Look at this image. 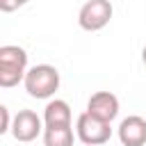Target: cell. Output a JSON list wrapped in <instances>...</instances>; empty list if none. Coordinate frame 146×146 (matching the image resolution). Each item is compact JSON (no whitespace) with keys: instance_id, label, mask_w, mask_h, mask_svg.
Returning a JSON list of instances; mask_svg holds the SVG:
<instances>
[{"instance_id":"cell-10","label":"cell","mask_w":146,"mask_h":146,"mask_svg":"<svg viewBox=\"0 0 146 146\" xmlns=\"http://www.w3.org/2000/svg\"><path fill=\"white\" fill-rule=\"evenodd\" d=\"M11 123H14V119H9V110L5 105H0V132L11 130Z\"/></svg>"},{"instance_id":"cell-2","label":"cell","mask_w":146,"mask_h":146,"mask_svg":"<svg viewBox=\"0 0 146 146\" xmlns=\"http://www.w3.org/2000/svg\"><path fill=\"white\" fill-rule=\"evenodd\" d=\"M23 84L32 98H39V100L50 98L59 89V71L50 64H36V66L27 68Z\"/></svg>"},{"instance_id":"cell-9","label":"cell","mask_w":146,"mask_h":146,"mask_svg":"<svg viewBox=\"0 0 146 146\" xmlns=\"http://www.w3.org/2000/svg\"><path fill=\"white\" fill-rule=\"evenodd\" d=\"M43 146H73V128L71 125H46Z\"/></svg>"},{"instance_id":"cell-8","label":"cell","mask_w":146,"mask_h":146,"mask_svg":"<svg viewBox=\"0 0 146 146\" xmlns=\"http://www.w3.org/2000/svg\"><path fill=\"white\" fill-rule=\"evenodd\" d=\"M43 123L46 125H71V107L66 100L55 98L43 110Z\"/></svg>"},{"instance_id":"cell-4","label":"cell","mask_w":146,"mask_h":146,"mask_svg":"<svg viewBox=\"0 0 146 146\" xmlns=\"http://www.w3.org/2000/svg\"><path fill=\"white\" fill-rule=\"evenodd\" d=\"M112 2L110 0H87L78 14V23L87 32H98L112 21Z\"/></svg>"},{"instance_id":"cell-1","label":"cell","mask_w":146,"mask_h":146,"mask_svg":"<svg viewBox=\"0 0 146 146\" xmlns=\"http://www.w3.org/2000/svg\"><path fill=\"white\" fill-rule=\"evenodd\" d=\"M27 52L21 46H0V87L9 89L25 80Z\"/></svg>"},{"instance_id":"cell-7","label":"cell","mask_w":146,"mask_h":146,"mask_svg":"<svg viewBox=\"0 0 146 146\" xmlns=\"http://www.w3.org/2000/svg\"><path fill=\"white\" fill-rule=\"evenodd\" d=\"M119 139L123 146H146V119L132 114L119 123Z\"/></svg>"},{"instance_id":"cell-11","label":"cell","mask_w":146,"mask_h":146,"mask_svg":"<svg viewBox=\"0 0 146 146\" xmlns=\"http://www.w3.org/2000/svg\"><path fill=\"white\" fill-rule=\"evenodd\" d=\"M30 0H0V9L2 11H14V9H18V7H23V5H27Z\"/></svg>"},{"instance_id":"cell-6","label":"cell","mask_w":146,"mask_h":146,"mask_svg":"<svg viewBox=\"0 0 146 146\" xmlns=\"http://www.w3.org/2000/svg\"><path fill=\"white\" fill-rule=\"evenodd\" d=\"M87 112L100 121L112 123L119 114V98L112 91H96V94H91V98L87 103Z\"/></svg>"},{"instance_id":"cell-5","label":"cell","mask_w":146,"mask_h":146,"mask_svg":"<svg viewBox=\"0 0 146 146\" xmlns=\"http://www.w3.org/2000/svg\"><path fill=\"white\" fill-rule=\"evenodd\" d=\"M46 125L41 123V116L36 114V112H32V110H18V114L14 116V123H11V135H14V139L16 141H34L39 135H41V130H43Z\"/></svg>"},{"instance_id":"cell-3","label":"cell","mask_w":146,"mask_h":146,"mask_svg":"<svg viewBox=\"0 0 146 146\" xmlns=\"http://www.w3.org/2000/svg\"><path fill=\"white\" fill-rule=\"evenodd\" d=\"M75 135L82 144L87 146H100V144H107L110 137H112V128L107 121H100L96 119L94 114L89 112H82L75 121Z\"/></svg>"},{"instance_id":"cell-12","label":"cell","mask_w":146,"mask_h":146,"mask_svg":"<svg viewBox=\"0 0 146 146\" xmlns=\"http://www.w3.org/2000/svg\"><path fill=\"white\" fill-rule=\"evenodd\" d=\"M141 59H144V64H146V46H144V50H141Z\"/></svg>"}]
</instances>
